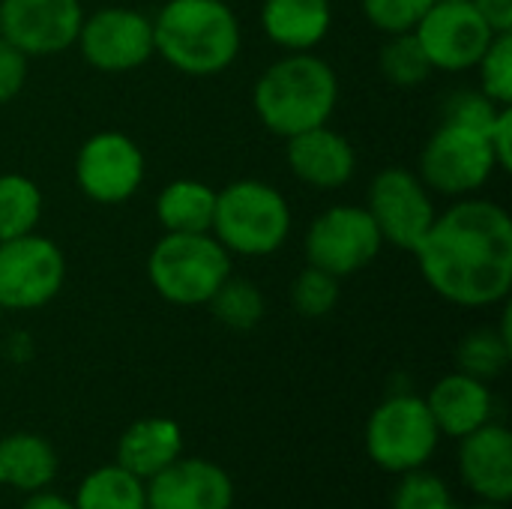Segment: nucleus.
<instances>
[{"instance_id":"nucleus-1","label":"nucleus","mask_w":512,"mask_h":509,"mask_svg":"<svg viewBox=\"0 0 512 509\" xmlns=\"http://www.w3.org/2000/svg\"><path fill=\"white\" fill-rule=\"evenodd\" d=\"M426 285L462 309L504 303L512 288V219L489 198H456L417 246Z\"/></svg>"},{"instance_id":"nucleus-2","label":"nucleus","mask_w":512,"mask_h":509,"mask_svg":"<svg viewBox=\"0 0 512 509\" xmlns=\"http://www.w3.org/2000/svg\"><path fill=\"white\" fill-rule=\"evenodd\" d=\"M153 48L177 72L210 78L243 48V27L225 0H165L153 18Z\"/></svg>"},{"instance_id":"nucleus-3","label":"nucleus","mask_w":512,"mask_h":509,"mask_svg":"<svg viewBox=\"0 0 512 509\" xmlns=\"http://www.w3.org/2000/svg\"><path fill=\"white\" fill-rule=\"evenodd\" d=\"M252 105L267 132L300 135L330 123L339 105V75L312 51H288L258 75Z\"/></svg>"},{"instance_id":"nucleus-4","label":"nucleus","mask_w":512,"mask_h":509,"mask_svg":"<svg viewBox=\"0 0 512 509\" xmlns=\"http://www.w3.org/2000/svg\"><path fill=\"white\" fill-rule=\"evenodd\" d=\"M291 225V204L273 183L249 177L216 189L210 234L228 249V255L267 258L288 243Z\"/></svg>"},{"instance_id":"nucleus-5","label":"nucleus","mask_w":512,"mask_h":509,"mask_svg":"<svg viewBox=\"0 0 512 509\" xmlns=\"http://www.w3.org/2000/svg\"><path fill=\"white\" fill-rule=\"evenodd\" d=\"M231 276L228 249L210 234H162L147 258L153 291L174 306H207Z\"/></svg>"},{"instance_id":"nucleus-6","label":"nucleus","mask_w":512,"mask_h":509,"mask_svg":"<svg viewBox=\"0 0 512 509\" xmlns=\"http://www.w3.org/2000/svg\"><path fill=\"white\" fill-rule=\"evenodd\" d=\"M438 426L420 396H390L375 408L366 426V450L372 462L393 474L423 468L438 447Z\"/></svg>"},{"instance_id":"nucleus-7","label":"nucleus","mask_w":512,"mask_h":509,"mask_svg":"<svg viewBox=\"0 0 512 509\" xmlns=\"http://www.w3.org/2000/svg\"><path fill=\"white\" fill-rule=\"evenodd\" d=\"M495 171L498 162L486 135L447 120H441L420 153V180L432 195L468 198L480 192Z\"/></svg>"},{"instance_id":"nucleus-8","label":"nucleus","mask_w":512,"mask_h":509,"mask_svg":"<svg viewBox=\"0 0 512 509\" xmlns=\"http://www.w3.org/2000/svg\"><path fill=\"white\" fill-rule=\"evenodd\" d=\"M381 249L384 237L372 213L360 204L327 207L309 222L303 240L306 261L318 270H327L336 279H348L366 270Z\"/></svg>"},{"instance_id":"nucleus-9","label":"nucleus","mask_w":512,"mask_h":509,"mask_svg":"<svg viewBox=\"0 0 512 509\" xmlns=\"http://www.w3.org/2000/svg\"><path fill=\"white\" fill-rule=\"evenodd\" d=\"M66 282V255L45 234H24L0 243V306L33 312L48 306Z\"/></svg>"},{"instance_id":"nucleus-10","label":"nucleus","mask_w":512,"mask_h":509,"mask_svg":"<svg viewBox=\"0 0 512 509\" xmlns=\"http://www.w3.org/2000/svg\"><path fill=\"white\" fill-rule=\"evenodd\" d=\"M366 210L372 213L384 243L402 252H417L438 216L429 186L417 171L402 165L384 168L372 177Z\"/></svg>"},{"instance_id":"nucleus-11","label":"nucleus","mask_w":512,"mask_h":509,"mask_svg":"<svg viewBox=\"0 0 512 509\" xmlns=\"http://www.w3.org/2000/svg\"><path fill=\"white\" fill-rule=\"evenodd\" d=\"M147 159L135 138L126 132H96L90 135L75 156V183L78 189L102 207H117L135 198L144 183Z\"/></svg>"},{"instance_id":"nucleus-12","label":"nucleus","mask_w":512,"mask_h":509,"mask_svg":"<svg viewBox=\"0 0 512 509\" xmlns=\"http://www.w3.org/2000/svg\"><path fill=\"white\" fill-rule=\"evenodd\" d=\"M81 57L108 75L141 69L153 54V18L132 6H102L84 15L78 42Z\"/></svg>"},{"instance_id":"nucleus-13","label":"nucleus","mask_w":512,"mask_h":509,"mask_svg":"<svg viewBox=\"0 0 512 509\" xmlns=\"http://www.w3.org/2000/svg\"><path fill=\"white\" fill-rule=\"evenodd\" d=\"M432 69L441 72H465L474 69L495 30L477 12L471 0H435V6L414 27Z\"/></svg>"},{"instance_id":"nucleus-14","label":"nucleus","mask_w":512,"mask_h":509,"mask_svg":"<svg viewBox=\"0 0 512 509\" xmlns=\"http://www.w3.org/2000/svg\"><path fill=\"white\" fill-rule=\"evenodd\" d=\"M81 21V0H0V36L30 60L75 48Z\"/></svg>"},{"instance_id":"nucleus-15","label":"nucleus","mask_w":512,"mask_h":509,"mask_svg":"<svg viewBox=\"0 0 512 509\" xmlns=\"http://www.w3.org/2000/svg\"><path fill=\"white\" fill-rule=\"evenodd\" d=\"M147 509H231L234 483L207 459H177L147 483Z\"/></svg>"},{"instance_id":"nucleus-16","label":"nucleus","mask_w":512,"mask_h":509,"mask_svg":"<svg viewBox=\"0 0 512 509\" xmlns=\"http://www.w3.org/2000/svg\"><path fill=\"white\" fill-rule=\"evenodd\" d=\"M285 162L300 183L327 192L342 189L357 174L354 144L327 123L285 138Z\"/></svg>"},{"instance_id":"nucleus-17","label":"nucleus","mask_w":512,"mask_h":509,"mask_svg":"<svg viewBox=\"0 0 512 509\" xmlns=\"http://www.w3.org/2000/svg\"><path fill=\"white\" fill-rule=\"evenodd\" d=\"M459 471L465 486L489 501L510 504L512 501V435L501 423H486L477 432L459 438Z\"/></svg>"},{"instance_id":"nucleus-18","label":"nucleus","mask_w":512,"mask_h":509,"mask_svg":"<svg viewBox=\"0 0 512 509\" xmlns=\"http://www.w3.org/2000/svg\"><path fill=\"white\" fill-rule=\"evenodd\" d=\"M426 408L441 435L465 438L492 420V390L486 381L471 378L465 372H453L441 378L426 396Z\"/></svg>"},{"instance_id":"nucleus-19","label":"nucleus","mask_w":512,"mask_h":509,"mask_svg":"<svg viewBox=\"0 0 512 509\" xmlns=\"http://www.w3.org/2000/svg\"><path fill=\"white\" fill-rule=\"evenodd\" d=\"M261 30L285 51L318 48L333 27L330 0H261Z\"/></svg>"},{"instance_id":"nucleus-20","label":"nucleus","mask_w":512,"mask_h":509,"mask_svg":"<svg viewBox=\"0 0 512 509\" xmlns=\"http://www.w3.org/2000/svg\"><path fill=\"white\" fill-rule=\"evenodd\" d=\"M180 453H183L180 426L168 417H144L120 435L117 465L147 483L150 477L174 465Z\"/></svg>"},{"instance_id":"nucleus-21","label":"nucleus","mask_w":512,"mask_h":509,"mask_svg":"<svg viewBox=\"0 0 512 509\" xmlns=\"http://www.w3.org/2000/svg\"><path fill=\"white\" fill-rule=\"evenodd\" d=\"M57 477L54 447L33 432H15L0 441V486L18 492H42Z\"/></svg>"},{"instance_id":"nucleus-22","label":"nucleus","mask_w":512,"mask_h":509,"mask_svg":"<svg viewBox=\"0 0 512 509\" xmlns=\"http://www.w3.org/2000/svg\"><path fill=\"white\" fill-rule=\"evenodd\" d=\"M216 189L201 180H171L156 195V219L165 234H204L213 225Z\"/></svg>"},{"instance_id":"nucleus-23","label":"nucleus","mask_w":512,"mask_h":509,"mask_svg":"<svg viewBox=\"0 0 512 509\" xmlns=\"http://www.w3.org/2000/svg\"><path fill=\"white\" fill-rule=\"evenodd\" d=\"M75 509H147V486L120 465L87 474L75 492Z\"/></svg>"},{"instance_id":"nucleus-24","label":"nucleus","mask_w":512,"mask_h":509,"mask_svg":"<svg viewBox=\"0 0 512 509\" xmlns=\"http://www.w3.org/2000/svg\"><path fill=\"white\" fill-rule=\"evenodd\" d=\"M42 207V189L27 174H0V243L33 234L39 228Z\"/></svg>"},{"instance_id":"nucleus-25","label":"nucleus","mask_w":512,"mask_h":509,"mask_svg":"<svg viewBox=\"0 0 512 509\" xmlns=\"http://www.w3.org/2000/svg\"><path fill=\"white\" fill-rule=\"evenodd\" d=\"M210 312L219 324H225L228 330H255L261 321H264V294L255 282L249 279H237V276H228L219 291L210 297Z\"/></svg>"},{"instance_id":"nucleus-26","label":"nucleus","mask_w":512,"mask_h":509,"mask_svg":"<svg viewBox=\"0 0 512 509\" xmlns=\"http://www.w3.org/2000/svg\"><path fill=\"white\" fill-rule=\"evenodd\" d=\"M512 357V342L507 336H501V330H477L471 336L462 339L459 351H456V363H459V372L471 375V378H480V381H495Z\"/></svg>"},{"instance_id":"nucleus-27","label":"nucleus","mask_w":512,"mask_h":509,"mask_svg":"<svg viewBox=\"0 0 512 509\" xmlns=\"http://www.w3.org/2000/svg\"><path fill=\"white\" fill-rule=\"evenodd\" d=\"M378 63H381L384 78L390 84H396V87H417L435 72L426 51H423V45H420V39L414 36V30L390 36L384 42V48H381Z\"/></svg>"},{"instance_id":"nucleus-28","label":"nucleus","mask_w":512,"mask_h":509,"mask_svg":"<svg viewBox=\"0 0 512 509\" xmlns=\"http://www.w3.org/2000/svg\"><path fill=\"white\" fill-rule=\"evenodd\" d=\"M339 282L336 276H330L327 270H318L312 264H306L294 282H291V306L297 315L303 318H327L336 306H339Z\"/></svg>"},{"instance_id":"nucleus-29","label":"nucleus","mask_w":512,"mask_h":509,"mask_svg":"<svg viewBox=\"0 0 512 509\" xmlns=\"http://www.w3.org/2000/svg\"><path fill=\"white\" fill-rule=\"evenodd\" d=\"M474 69L480 72V90L489 99L512 105V33H495Z\"/></svg>"},{"instance_id":"nucleus-30","label":"nucleus","mask_w":512,"mask_h":509,"mask_svg":"<svg viewBox=\"0 0 512 509\" xmlns=\"http://www.w3.org/2000/svg\"><path fill=\"white\" fill-rule=\"evenodd\" d=\"M432 6L435 0H360L366 21L387 36L411 33Z\"/></svg>"},{"instance_id":"nucleus-31","label":"nucleus","mask_w":512,"mask_h":509,"mask_svg":"<svg viewBox=\"0 0 512 509\" xmlns=\"http://www.w3.org/2000/svg\"><path fill=\"white\" fill-rule=\"evenodd\" d=\"M450 489L441 477L426 471H408L402 474V483L393 495V509H453Z\"/></svg>"},{"instance_id":"nucleus-32","label":"nucleus","mask_w":512,"mask_h":509,"mask_svg":"<svg viewBox=\"0 0 512 509\" xmlns=\"http://www.w3.org/2000/svg\"><path fill=\"white\" fill-rule=\"evenodd\" d=\"M510 108V105H498L495 99H489L480 87L477 90H456L450 93L447 105H444V120L447 123H459L477 132H489V126L498 120V114Z\"/></svg>"},{"instance_id":"nucleus-33","label":"nucleus","mask_w":512,"mask_h":509,"mask_svg":"<svg viewBox=\"0 0 512 509\" xmlns=\"http://www.w3.org/2000/svg\"><path fill=\"white\" fill-rule=\"evenodd\" d=\"M27 72H30V57L0 36V105L18 99V93L27 84Z\"/></svg>"},{"instance_id":"nucleus-34","label":"nucleus","mask_w":512,"mask_h":509,"mask_svg":"<svg viewBox=\"0 0 512 509\" xmlns=\"http://www.w3.org/2000/svg\"><path fill=\"white\" fill-rule=\"evenodd\" d=\"M486 141L495 153V162H498V171H510L512 168V105L504 108L498 114V120L489 126L486 132Z\"/></svg>"},{"instance_id":"nucleus-35","label":"nucleus","mask_w":512,"mask_h":509,"mask_svg":"<svg viewBox=\"0 0 512 509\" xmlns=\"http://www.w3.org/2000/svg\"><path fill=\"white\" fill-rule=\"evenodd\" d=\"M495 33H512V0H471Z\"/></svg>"},{"instance_id":"nucleus-36","label":"nucleus","mask_w":512,"mask_h":509,"mask_svg":"<svg viewBox=\"0 0 512 509\" xmlns=\"http://www.w3.org/2000/svg\"><path fill=\"white\" fill-rule=\"evenodd\" d=\"M21 509H75L72 501H66V498H60V495H54V492H33L27 501H24V507Z\"/></svg>"},{"instance_id":"nucleus-37","label":"nucleus","mask_w":512,"mask_h":509,"mask_svg":"<svg viewBox=\"0 0 512 509\" xmlns=\"http://www.w3.org/2000/svg\"><path fill=\"white\" fill-rule=\"evenodd\" d=\"M453 509H462V507H453ZM465 509H507L504 504H489V501H483V504H477V507H465Z\"/></svg>"},{"instance_id":"nucleus-38","label":"nucleus","mask_w":512,"mask_h":509,"mask_svg":"<svg viewBox=\"0 0 512 509\" xmlns=\"http://www.w3.org/2000/svg\"><path fill=\"white\" fill-rule=\"evenodd\" d=\"M0 315H3V306H0Z\"/></svg>"}]
</instances>
